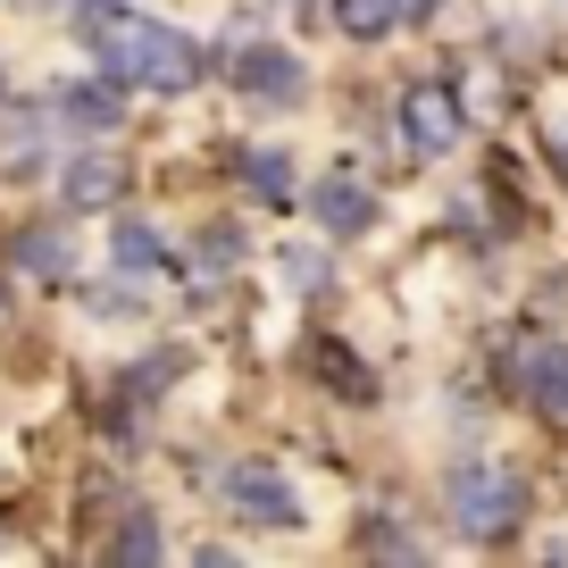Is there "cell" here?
<instances>
[{"mask_svg":"<svg viewBox=\"0 0 568 568\" xmlns=\"http://www.w3.org/2000/svg\"><path fill=\"white\" fill-rule=\"evenodd\" d=\"M92 51H101L109 75H125V84H151V92H193L201 84V42L176 34V26L160 18H134V9H92Z\"/></svg>","mask_w":568,"mask_h":568,"instance_id":"6da1fadb","label":"cell"},{"mask_svg":"<svg viewBox=\"0 0 568 568\" xmlns=\"http://www.w3.org/2000/svg\"><path fill=\"white\" fill-rule=\"evenodd\" d=\"M452 518H460V535H477V544H501V535L527 518V485H518V468L468 460L460 477H452Z\"/></svg>","mask_w":568,"mask_h":568,"instance_id":"7a4b0ae2","label":"cell"},{"mask_svg":"<svg viewBox=\"0 0 568 568\" xmlns=\"http://www.w3.org/2000/svg\"><path fill=\"white\" fill-rule=\"evenodd\" d=\"M226 501H234V518H251V527H302V501H293V485L276 477L267 460H243L226 477Z\"/></svg>","mask_w":568,"mask_h":568,"instance_id":"3957f363","label":"cell"},{"mask_svg":"<svg viewBox=\"0 0 568 568\" xmlns=\"http://www.w3.org/2000/svg\"><path fill=\"white\" fill-rule=\"evenodd\" d=\"M226 75L243 101H293L302 92V68H293V51H276V42H243V51H226Z\"/></svg>","mask_w":568,"mask_h":568,"instance_id":"277c9868","label":"cell"},{"mask_svg":"<svg viewBox=\"0 0 568 568\" xmlns=\"http://www.w3.org/2000/svg\"><path fill=\"white\" fill-rule=\"evenodd\" d=\"M402 118H409V142H418V151H452V142H460V92L452 84H409Z\"/></svg>","mask_w":568,"mask_h":568,"instance_id":"5b68a950","label":"cell"},{"mask_svg":"<svg viewBox=\"0 0 568 568\" xmlns=\"http://www.w3.org/2000/svg\"><path fill=\"white\" fill-rule=\"evenodd\" d=\"M518 393L535 409H551V418H568V352L560 343H527L518 352Z\"/></svg>","mask_w":568,"mask_h":568,"instance_id":"8992f818","label":"cell"},{"mask_svg":"<svg viewBox=\"0 0 568 568\" xmlns=\"http://www.w3.org/2000/svg\"><path fill=\"white\" fill-rule=\"evenodd\" d=\"M310 368H318V385H326V393H343V402H376L368 359H359L343 335H318V343H310Z\"/></svg>","mask_w":568,"mask_h":568,"instance_id":"52a82bcc","label":"cell"},{"mask_svg":"<svg viewBox=\"0 0 568 568\" xmlns=\"http://www.w3.org/2000/svg\"><path fill=\"white\" fill-rule=\"evenodd\" d=\"M368 217H376V193H368L359 176H326V184H318V226H326V234H359Z\"/></svg>","mask_w":568,"mask_h":568,"instance_id":"ba28073f","label":"cell"},{"mask_svg":"<svg viewBox=\"0 0 568 568\" xmlns=\"http://www.w3.org/2000/svg\"><path fill=\"white\" fill-rule=\"evenodd\" d=\"M118 184H125L118 160H75V168H68V210H109V201H118Z\"/></svg>","mask_w":568,"mask_h":568,"instance_id":"9c48e42d","label":"cell"},{"mask_svg":"<svg viewBox=\"0 0 568 568\" xmlns=\"http://www.w3.org/2000/svg\"><path fill=\"white\" fill-rule=\"evenodd\" d=\"M402 9H409V0H335V26L352 42H385L393 26H402Z\"/></svg>","mask_w":568,"mask_h":568,"instance_id":"30bf717a","label":"cell"},{"mask_svg":"<svg viewBox=\"0 0 568 568\" xmlns=\"http://www.w3.org/2000/svg\"><path fill=\"white\" fill-rule=\"evenodd\" d=\"M109 560H118V568H125V560H134V568L160 560V518H151V510H125V527L109 535Z\"/></svg>","mask_w":568,"mask_h":568,"instance_id":"8fae6325","label":"cell"},{"mask_svg":"<svg viewBox=\"0 0 568 568\" xmlns=\"http://www.w3.org/2000/svg\"><path fill=\"white\" fill-rule=\"evenodd\" d=\"M243 184L267 201V210H284V201H293V168H284V151H251V160H243Z\"/></svg>","mask_w":568,"mask_h":568,"instance_id":"7c38bea8","label":"cell"},{"mask_svg":"<svg viewBox=\"0 0 568 568\" xmlns=\"http://www.w3.org/2000/svg\"><path fill=\"white\" fill-rule=\"evenodd\" d=\"M59 109H68L75 125H109L118 118V92L109 84H59Z\"/></svg>","mask_w":568,"mask_h":568,"instance_id":"4fadbf2b","label":"cell"},{"mask_svg":"<svg viewBox=\"0 0 568 568\" xmlns=\"http://www.w3.org/2000/svg\"><path fill=\"white\" fill-rule=\"evenodd\" d=\"M109 251H118V267H160V260H168L151 226H118V243H109Z\"/></svg>","mask_w":568,"mask_h":568,"instance_id":"5bb4252c","label":"cell"},{"mask_svg":"<svg viewBox=\"0 0 568 568\" xmlns=\"http://www.w3.org/2000/svg\"><path fill=\"white\" fill-rule=\"evenodd\" d=\"M26 267H34V276H68V243H59V234H26Z\"/></svg>","mask_w":568,"mask_h":568,"instance_id":"9a60e30c","label":"cell"},{"mask_svg":"<svg viewBox=\"0 0 568 568\" xmlns=\"http://www.w3.org/2000/svg\"><path fill=\"white\" fill-rule=\"evenodd\" d=\"M359 551H368V560H385V551H393V560H409V535L385 527V518H368V527H359Z\"/></svg>","mask_w":568,"mask_h":568,"instance_id":"2e32d148","label":"cell"},{"mask_svg":"<svg viewBox=\"0 0 568 568\" xmlns=\"http://www.w3.org/2000/svg\"><path fill=\"white\" fill-rule=\"evenodd\" d=\"M234 260V226H210L201 234V267H226Z\"/></svg>","mask_w":568,"mask_h":568,"instance_id":"e0dca14e","label":"cell"},{"mask_svg":"<svg viewBox=\"0 0 568 568\" xmlns=\"http://www.w3.org/2000/svg\"><path fill=\"white\" fill-rule=\"evenodd\" d=\"M544 142H551V160H560V184H568V118H551V125H544Z\"/></svg>","mask_w":568,"mask_h":568,"instance_id":"ac0fdd59","label":"cell"}]
</instances>
